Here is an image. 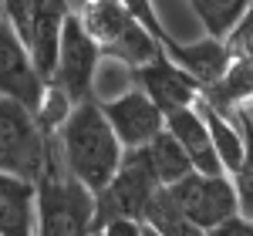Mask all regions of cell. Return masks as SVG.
<instances>
[{
	"instance_id": "1",
	"label": "cell",
	"mask_w": 253,
	"mask_h": 236,
	"mask_svg": "<svg viewBox=\"0 0 253 236\" xmlns=\"http://www.w3.org/2000/svg\"><path fill=\"white\" fill-rule=\"evenodd\" d=\"M51 138H54V149H58L64 169L84 189L98 193L115 176L118 158H122V142L115 138L112 125L105 121L95 98L78 101Z\"/></svg>"
},
{
	"instance_id": "2",
	"label": "cell",
	"mask_w": 253,
	"mask_h": 236,
	"mask_svg": "<svg viewBox=\"0 0 253 236\" xmlns=\"http://www.w3.org/2000/svg\"><path fill=\"white\" fill-rule=\"evenodd\" d=\"M95 193L84 189L61 162L54 138H44V162L34 179V236H91Z\"/></svg>"
},
{
	"instance_id": "3",
	"label": "cell",
	"mask_w": 253,
	"mask_h": 236,
	"mask_svg": "<svg viewBox=\"0 0 253 236\" xmlns=\"http://www.w3.org/2000/svg\"><path fill=\"white\" fill-rule=\"evenodd\" d=\"M71 10L81 20L84 34L98 44L101 58L125 64L128 71L166 54L162 44L118 0H78V7H71Z\"/></svg>"
},
{
	"instance_id": "4",
	"label": "cell",
	"mask_w": 253,
	"mask_h": 236,
	"mask_svg": "<svg viewBox=\"0 0 253 236\" xmlns=\"http://www.w3.org/2000/svg\"><path fill=\"white\" fill-rule=\"evenodd\" d=\"M159 189V179L152 176L142 145L122 149L115 176L105 182V189L95 193V230H101L112 219H138L145 213V202Z\"/></svg>"
},
{
	"instance_id": "5",
	"label": "cell",
	"mask_w": 253,
	"mask_h": 236,
	"mask_svg": "<svg viewBox=\"0 0 253 236\" xmlns=\"http://www.w3.org/2000/svg\"><path fill=\"white\" fill-rule=\"evenodd\" d=\"M98 64H101V51H98L95 40L84 34L81 20L71 10L64 17V27H61L58 61H54V75H51L47 84H58L75 105L78 101H88V98H95Z\"/></svg>"
},
{
	"instance_id": "6",
	"label": "cell",
	"mask_w": 253,
	"mask_h": 236,
	"mask_svg": "<svg viewBox=\"0 0 253 236\" xmlns=\"http://www.w3.org/2000/svg\"><path fill=\"white\" fill-rule=\"evenodd\" d=\"M44 138L47 135L20 101L0 95V172L34 182L44 162Z\"/></svg>"
},
{
	"instance_id": "7",
	"label": "cell",
	"mask_w": 253,
	"mask_h": 236,
	"mask_svg": "<svg viewBox=\"0 0 253 236\" xmlns=\"http://www.w3.org/2000/svg\"><path fill=\"white\" fill-rule=\"evenodd\" d=\"M166 193L175 202V209L193 226H199L203 233L236 213V193H233V182H230L226 172L206 176V172L193 169L182 179H175L172 186H166Z\"/></svg>"
},
{
	"instance_id": "8",
	"label": "cell",
	"mask_w": 253,
	"mask_h": 236,
	"mask_svg": "<svg viewBox=\"0 0 253 236\" xmlns=\"http://www.w3.org/2000/svg\"><path fill=\"white\" fill-rule=\"evenodd\" d=\"M95 101L101 108V115H105V121L112 125L115 138L122 142V149H138V145H145L149 138H156L166 128L162 108L138 84H128L118 95L95 98Z\"/></svg>"
},
{
	"instance_id": "9",
	"label": "cell",
	"mask_w": 253,
	"mask_h": 236,
	"mask_svg": "<svg viewBox=\"0 0 253 236\" xmlns=\"http://www.w3.org/2000/svg\"><path fill=\"white\" fill-rule=\"evenodd\" d=\"M128 78H132V84H138L149 98L156 101L162 112L196 105L199 88H203L189 71H182V68H179L175 61H169L166 54L156 58V61H145V64H138V68H132Z\"/></svg>"
},
{
	"instance_id": "10",
	"label": "cell",
	"mask_w": 253,
	"mask_h": 236,
	"mask_svg": "<svg viewBox=\"0 0 253 236\" xmlns=\"http://www.w3.org/2000/svg\"><path fill=\"white\" fill-rule=\"evenodd\" d=\"M44 91V81L31 64V54L24 40L14 34V27L0 14V95L20 101L27 112H34Z\"/></svg>"
},
{
	"instance_id": "11",
	"label": "cell",
	"mask_w": 253,
	"mask_h": 236,
	"mask_svg": "<svg viewBox=\"0 0 253 236\" xmlns=\"http://www.w3.org/2000/svg\"><path fill=\"white\" fill-rule=\"evenodd\" d=\"M71 14V3L68 0H41L38 14L31 20V34L24 40L27 54H31V64L41 75V81L47 84L51 75H54V61H58V40H61V27H64V17Z\"/></svg>"
},
{
	"instance_id": "12",
	"label": "cell",
	"mask_w": 253,
	"mask_h": 236,
	"mask_svg": "<svg viewBox=\"0 0 253 236\" xmlns=\"http://www.w3.org/2000/svg\"><path fill=\"white\" fill-rule=\"evenodd\" d=\"M166 115V132L182 145V152L189 156L196 172H206V176H219L223 165L213 152V142H210V132L203 125V118L193 105L189 108H172V112H162Z\"/></svg>"
},
{
	"instance_id": "13",
	"label": "cell",
	"mask_w": 253,
	"mask_h": 236,
	"mask_svg": "<svg viewBox=\"0 0 253 236\" xmlns=\"http://www.w3.org/2000/svg\"><path fill=\"white\" fill-rule=\"evenodd\" d=\"M166 58L175 61L182 71H189L203 88L206 84H213L223 71H226V64H230V51H226V44L219 38H199V40H172L169 47H166Z\"/></svg>"
},
{
	"instance_id": "14",
	"label": "cell",
	"mask_w": 253,
	"mask_h": 236,
	"mask_svg": "<svg viewBox=\"0 0 253 236\" xmlns=\"http://www.w3.org/2000/svg\"><path fill=\"white\" fill-rule=\"evenodd\" d=\"M0 236H34V182L0 172Z\"/></svg>"
},
{
	"instance_id": "15",
	"label": "cell",
	"mask_w": 253,
	"mask_h": 236,
	"mask_svg": "<svg viewBox=\"0 0 253 236\" xmlns=\"http://www.w3.org/2000/svg\"><path fill=\"white\" fill-rule=\"evenodd\" d=\"M193 108L199 112L203 125H206V132H210V142H213V152H216V158H219V165H223V172L230 176L236 165H240V158H243V132H240L236 115L219 112V108L210 105L203 95L196 98Z\"/></svg>"
},
{
	"instance_id": "16",
	"label": "cell",
	"mask_w": 253,
	"mask_h": 236,
	"mask_svg": "<svg viewBox=\"0 0 253 236\" xmlns=\"http://www.w3.org/2000/svg\"><path fill=\"white\" fill-rule=\"evenodd\" d=\"M199 95L226 115H233L243 105H253V58H230L226 71L213 84L199 88Z\"/></svg>"
},
{
	"instance_id": "17",
	"label": "cell",
	"mask_w": 253,
	"mask_h": 236,
	"mask_svg": "<svg viewBox=\"0 0 253 236\" xmlns=\"http://www.w3.org/2000/svg\"><path fill=\"white\" fill-rule=\"evenodd\" d=\"M142 152H145V162H149L152 176L159 179V186H172L175 179H182L186 172H193L189 156L182 152V145H179L166 128H162L156 138H149V142L142 145Z\"/></svg>"
},
{
	"instance_id": "18",
	"label": "cell",
	"mask_w": 253,
	"mask_h": 236,
	"mask_svg": "<svg viewBox=\"0 0 253 236\" xmlns=\"http://www.w3.org/2000/svg\"><path fill=\"white\" fill-rule=\"evenodd\" d=\"M142 223L149 230H156L159 236H206L199 226H193L189 219L175 209V202L169 199L166 186H159L152 199L145 202V213H142Z\"/></svg>"
},
{
	"instance_id": "19",
	"label": "cell",
	"mask_w": 253,
	"mask_h": 236,
	"mask_svg": "<svg viewBox=\"0 0 253 236\" xmlns=\"http://www.w3.org/2000/svg\"><path fill=\"white\" fill-rule=\"evenodd\" d=\"M233 115L240 121V132H243V158L230 172V182L236 193V213L253 219V118L247 108H236Z\"/></svg>"
},
{
	"instance_id": "20",
	"label": "cell",
	"mask_w": 253,
	"mask_h": 236,
	"mask_svg": "<svg viewBox=\"0 0 253 236\" xmlns=\"http://www.w3.org/2000/svg\"><path fill=\"white\" fill-rule=\"evenodd\" d=\"M189 7L196 10L203 31H206L210 38L223 40L226 31L240 20V14L250 7V0H189Z\"/></svg>"
},
{
	"instance_id": "21",
	"label": "cell",
	"mask_w": 253,
	"mask_h": 236,
	"mask_svg": "<svg viewBox=\"0 0 253 236\" xmlns=\"http://www.w3.org/2000/svg\"><path fill=\"white\" fill-rule=\"evenodd\" d=\"M71 108H75V101L68 98L58 84H44L38 108H34L31 115H34V121H38V128L44 132V135H54V132L61 128V121L68 118V112H71Z\"/></svg>"
},
{
	"instance_id": "22",
	"label": "cell",
	"mask_w": 253,
	"mask_h": 236,
	"mask_svg": "<svg viewBox=\"0 0 253 236\" xmlns=\"http://www.w3.org/2000/svg\"><path fill=\"white\" fill-rule=\"evenodd\" d=\"M118 3H122V7H125V10H128V14H132V17H135L138 24H142V27L159 40V44H162V51L175 40L172 34L166 31V24L159 20V10L152 7V0H118Z\"/></svg>"
},
{
	"instance_id": "23",
	"label": "cell",
	"mask_w": 253,
	"mask_h": 236,
	"mask_svg": "<svg viewBox=\"0 0 253 236\" xmlns=\"http://www.w3.org/2000/svg\"><path fill=\"white\" fill-rule=\"evenodd\" d=\"M223 44H226L230 58H253V0H250V7L240 14V20L226 31Z\"/></svg>"
},
{
	"instance_id": "24",
	"label": "cell",
	"mask_w": 253,
	"mask_h": 236,
	"mask_svg": "<svg viewBox=\"0 0 253 236\" xmlns=\"http://www.w3.org/2000/svg\"><path fill=\"white\" fill-rule=\"evenodd\" d=\"M206 236H253V219L250 216H226L223 223H216L213 230H206Z\"/></svg>"
},
{
	"instance_id": "25",
	"label": "cell",
	"mask_w": 253,
	"mask_h": 236,
	"mask_svg": "<svg viewBox=\"0 0 253 236\" xmlns=\"http://www.w3.org/2000/svg\"><path fill=\"white\" fill-rule=\"evenodd\" d=\"M98 233L101 236H142V223L138 219H112Z\"/></svg>"
},
{
	"instance_id": "26",
	"label": "cell",
	"mask_w": 253,
	"mask_h": 236,
	"mask_svg": "<svg viewBox=\"0 0 253 236\" xmlns=\"http://www.w3.org/2000/svg\"><path fill=\"white\" fill-rule=\"evenodd\" d=\"M142 236H159V233H156V230H149V226L142 223Z\"/></svg>"
},
{
	"instance_id": "27",
	"label": "cell",
	"mask_w": 253,
	"mask_h": 236,
	"mask_svg": "<svg viewBox=\"0 0 253 236\" xmlns=\"http://www.w3.org/2000/svg\"><path fill=\"white\" fill-rule=\"evenodd\" d=\"M243 108H247V112H250V118H253V105H243Z\"/></svg>"
}]
</instances>
